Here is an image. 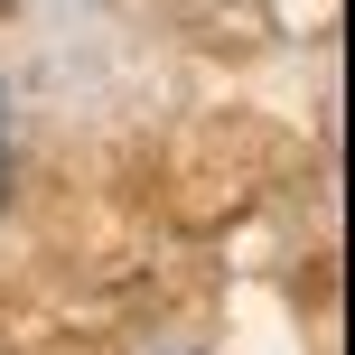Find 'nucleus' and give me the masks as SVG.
Segmentation results:
<instances>
[{
    "label": "nucleus",
    "instance_id": "f257e3e1",
    "mask_svg": "<svg viewBox=\"0 0 355 355\" xmlns=\"http://www.w3.org/2000/svg\"><path fill=\"white\" fill-rule=\"evenodd\" d=\"M0 187H10V94H0Z\"/></svg>",
    "mask_w": 355,
    "mask_h": 355
}]
</instances>
